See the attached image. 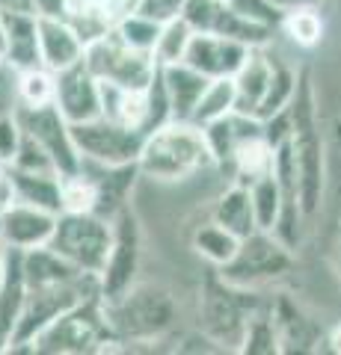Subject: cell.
Listing matches in <instances>:
<instances>
[{
	"label": "cell",
	"mask_w": 341,
	"mask_h": 355,
	"mask_svg": "<svg viewBox=\"0 0 341 355\" xmlns=\"http://www.w3.org/2000/svg\"><path fill=\"white\" fill-rule=\"evenodd\" d=\"M57 216L60 214H51V210L33 207L24 202H13L0 214V237H3V246L18 249V252L48 246L53 225H57Z\"/></svg>",
	"instance_id": "cell-16"
},
{
	"label": "cell",
	"mask_w": 341,
	"mask_h": 355,
	"mask_svg": "<svg viewBox=\"0 0 341 355\" xmlns=\"http://www.w3.org/2000/svg\"><path fill=\"white\" fill-rule=\"evenodd\" d=\"M0 12H36L33 0H0Z\"/></svg>",
	"instance_id": "cell-42"
},
{
	"label": "cell",
	"mask_w": 341,
	"mask_h": 355,
	"mask_svg": "<svg viewBox=\"0 0 341 355\" xmlns=\"http://www.w3.org/2000/svg\"><path fill=\"white\" fill-rule=\"evenodd\" d=\"M53 104L72 125L101 116V80L90 71L83 60L57 71V101Z\"/></svg>",
	"instance_id": "cell-14"
},
{
	"label": "cell",
	"mask_w": 341,
	"mask_h": 355,
	"mask_svg": "<svg viewBox=\"0 0 341 355\" xmlns=\"http://www.w3.org/2000/svg\"><path fill=\"white\" fill-rule=\"evenodd\" d=\"M18 101L21 107H48L57 101V71L36 65L18 71Z\"/></svg>",
	"instance_id": "cell-33"
},
{
	"label": "cell",
	"mask_w": 341,
	"mask_h": 355,
	"mask_svg": "<svg viewBox=\"0 0 341 355\" xmlns=\"http://www.w3.org/2000/svg\"><path fill=\"white\" fill-rule=\"evenodd\" d=\"M184 6H187V0H137V12L155 18V21H160V24L181 18Z\"/></svg>",
	"instance_id": "cell-40"
},
{
	"label": "cell",
	"mask_w": 341,
	"mask_h": 355,
	"mask_svg": "<svg viewBox=\"0 0 341 355\" xmlns=\"http://www.w3.org/2000/svg\"><path fill=\"white\" fill-rule=\"evenodd\" d=\"M140 175L158 184H184L208 169H217L205 130L193 121H163L146 133L140 151Z\"/></svg>",
	"instance_id": "cell-1"
},
{
	"label": "cell",
	"mask_w": 341,
	"mask_h": 355,
	"mask_svg": "<svg viewBox=\"0 0 341 355\" xmlns=\"http://www.w3.org/2000/svg\"><path fill=\"white\" fill-rule=\"evenodd\" d=\"M15 202V184H13V166L0 160V214Z\"/></svg>",
	"instance_id": "cell-41"
},
{
	"label": "cell",
	"mask_w": 341,
	"mask_h": 355,
	"mask_svg": "<svg viewBox=\"0 0 341 355\" xmlns=\"http://www.w3.org/2000/svg\"><path fill=\"white\" fill-rule=\"evenodd\" d=\"M276 3H282L285 9H291V6H303V3H317V0H276Z\"/></svg>",
	"instance_id": "cell-45"
},
{
	"label": "cell",
	"mask_w": 341,
	"mask_h": 355,
	"mask_svg": "<svg viewBox=\"0 0 341 355\" xmlns=\"http://www.w3.org/2000/svg\"><path fill=\"white\" fill-rule=\"evenodd\" d=\"M163 74V86L169 95V113L175 121H190L193 110L199 104V98L205 92V86L211 83V77H205L202 71H196L187 62H172V65H160Z\"/></svg>",
	"instance_id": "cell-23"
},
{
	"label": "cell",
	"mask_w": 341,
	"mask_h": 355,
	"mask_svg": "<svg viewBox=\"0 0 341 355\" xmlns=\"http://www.w3.org/2000/svg\"><path fill=\"white\" fill-rule=\"evenodd\" d=\"M101 116L110 121H119L125 128L149 133L151 130L149 89H125V86L101 83Z\"/></svg>",
	"instance_id": "cell-22"
},
{
	"label": "cell",
	"mask_w": 341,
	"mask_h": 355,
	"mask_svg": "<svg viewBox=\"0 0 341 355\" xmlns=\"http://www.w3.org/2000/svg\"><path fill=\"white\" fill-rule=\"evenodd\" d=\"M0 27H3V60L13 69L24 71L42 65L36 12H0Z\"/></svg>",
	"instance_id": "cell-20"
},
{
	"label": "cell",
	"mask_w": 341,
	"mask_h": 355,
	"mask_svg": "<svg viewBox=\"0 0 341 355\" xmlns=\"http://www.w3.org/2000/svg\"><path fill=\"white\" fill-rule=\"evenodd\" d=\"M211 219L217 225H223L226 231H232L235 237H249L252 231H258V222H256V207H252V196H249V187L247 184H238L232 181L226 187L219 198L214 202L211 210Z\"/></svg>",
	"instance_id": "cell-25"
},
{
	"label": "cell",
	"mask_w": 341,
	"mask_h": 355,
	"mask_svg": "<svg viewBox=\"0 0 341 355\" xmlns=\"http://www.w3.org/2000/svg\"><path fill=\"white\" fill-rule=\"evenodd\" d=\"M21 305H24V272H21V252L9 249V270L6 282L0 287V352L13 349L15 329L21 320Z\"/></svg>",
	"instance_id": "cell-26"
},
{
	"label": "cell",
	"mask_w": 341,
	"mask_h": 355,
	"mask_svg": "<svg viewBox=\"0 0 341 355\" xmlns=\"http://www.w3.org/2000/svg\"><path fill=\"white\" fill-rule=\"evenodd\" d=\"M193 252L199 254L205 263H211L214 270H223V266L235 258V252L240 246V237H235L232 231H226L223 225H217V222H205L193 231V240H190Z\"/></svg>",
	"instance_id": "cell-28"
},
{
	"label": "cell",
	"mask_w": 341,
	"mask_h": 355,
	"mask_svg": "<svg viewBox=\"0 0 341 355\" xmlns=\"http://www.w3.org/2000/svg\"><path fill=\"white\" fill-rule=\"evenodd\" d=\"M18 69H13L6 60L0 62V119L18 113Z\"/></svg>",
	"instance_id": "cell-38"
},
{
	"label": "cell",
	"mask_w": 341,
	"mask_h": 355,
	"mask_svg": "<svg viewBox=\"0 0 341 355\" xmlns=\"http://www.w3.org/2000/svg\"><path fill=\"white\" fill-rule=\"evenodd\" d=\"M294 270V249L285 240H279L273 231H252L249 237L240 240L235 258L223 270H217L228 284L258 291L264 284H273L285 279Z\"/></svg>",
	"instance_id": "cell-8"
},
{
	"label": "cell",
	"mask_w": 341,
	"mask_h": 355,
	"mask_svg": "<svg viewBox=\"0 0 341 355\" xmlns=\"http://www.w3.org/2000/svg\"><path fill=\"white\" fill-rule=\"evenodd\" d=\"M324 15L317 12V3H303V6H291L285 9V18L279 24V33L288 36V42H294L297 48L312 51L324 42Z\"/></svg>",
	"instance_id": "cell-29"
},
{
	"label": "cell",
	"mask_w": 341,
	"mask_h": 355,
	"mask_svg": "<svg viewBox=\"0 0 341 355\" xmlns=\"http://www.w3.org/2000/svg\"><path fill=\"white\" fill-rule=\"evenodd\" d=\"M119 340L104 314V299H83L65 314H60L51 326H45L30 343L33 355H95L116 349Z\"/></svg>",
	"instance_id": "cell-4"
},
{
	"label": "cell",
	"mask_w": 341,
	"mask_h": 355,
	"mask_svg": "<svg viewBox=\"0 0 341 355\" xmlns=\"http://www.w3.org/2000/svg\"><path fill=\"white\" fill-rule=\"evenodd\" d=\"M48 246L81 272L101 275L110 246H113V219L101 214H72L63 210L53 225Z\"/></svg>",
	"instance_id": "cell-7"
},
{
	"label": "cell",
	"mask_w": 341,
	"mask_h": 355,
	"mask_svg": "<svg viewBox=\"0 0 341 355\" xmlns=\"http://www.w3.org/2000/svg\"><path fill=\"white\" fill-rule=\"evenodd\" d=\"M86 39L63 15H39V53L42 65L51 71H63L81 62Z\"/></svg>",
	"instance_id": "cell-19"
},
{
	"label": "cell",
	"mask_w": 341,
	"mask_h": 355,
	"mask_svg": "<svg viewBox=\"0 0 341 355\" xmlns=\"http://www.w3.org/2000/svg\"><path fill=\"white\" fill-rule=\"evenodd\" d=\"M235 6V12L244 15L249 24L264 27L270 33H276L282 18H285V6L276 3V0H228Z\"/></svg>",
	"instance_id": "cell-37"
},
{
	"label": "cell",
	"mask_w": 341,
	"mask_h": 355,
	"mask_svg": "<svg viewBox=\"0 0 341 355\" xmlns=\"http://www.w3.org/2000/svg\"><path fill=\"white\" fill-rule=\"evenodd\" d=\"M261 311L258 291L228 284L217 270L199 291V331L217 349H240L249 320Z\"/></svg>",
	"instance_id": "cell-5"
},
{
	"label": "cell",
	"mask_w": 341,
	"mask_h": 355,
	"mask_svg": "<svg viewBox=\"0 0 341 355\" xmlns=\"http://www.w3.org/2000/svg\"><path fill=\"white\" fill-rule=\"evenodd\" d=\"M193 27L187 24L184 18H175L167 21L160 30V39L155 44V60L158 65H172V62H184V53L190 48V39H193Z\"/></svg>",
	"instance_id": "cell-34"
},
{
	"label": "cell",
	"mask_w": 341,
	"mask_h": 355,
	"mask_svg": "<svg viewBox=\"0 0 341 355\" xmlns=\"http://www.w3.org/2000/svg\"><path fill=\"white\" fill-rule=\"evenodd\" d=\"M249 196H252V207H256V222L258 228L264 231H273L276 228V222L282 216V184L276 178V169L270 175L258 178V181L249 184Z\"/></svg>",
	"instance_id": "cell-32"
},
{
	"label": "cell",
	"mask_w": 341,
	"mask_h": 355,
	"mask_svg": "<svg viewBox=\"0 0 341 355\" xmlns=\"http://www.w3.org/2000/svg\"><path fill=\"white\" fill-rule=\"evenodd\" d=\"M270 317L279 335V352H315L326 340L324 329L288 296H279L270 305Z\"/></svg>",
	"instance_id": "cell-18"
},
{
	"label": "cell",
	"mask_w": 341,
	"mask_h": 355,
	"mask_svg": "<svg viewBox=\"0 0 341 355\" xmlns=\"http://www.w3.org/2000/svg\"><path fill=\"white\" fill-rule=\"evenodd\" d=\"M140 254H142L140 219L128 205L125 210H119V214L113 216V246H110L107 263H104L101 275H98V284H101L104 299H113L119 293H125L128 287L137 282Z\"/></svg>",
	"instance_id": "cell-12"
},
{
	"label": "cell",
	"mask_w": 341,
	"mask_h": 355,
	"mask_svg": "<svg viewBox=\"0 0 341 355\" xmlns=\"http://www.w3.org/2000/svg\"><path fill=\"white\" fill-rule=\"evenodd\" d=\"M92 296H101L98 275H81V279H72V282L42 284V287L24 284V305H21V320H18L15 340L9 352H30V343L42 329L51 326L69 308Z\"/></svg>",
	"instance_id": "cell-6"
},
{
	"label": "cell",
	"mask_w": 341,
	"mask_h": 355,
	"mask_svg": "<svg viewBox=\"0 0 341 355\" xmlns=\"http://www.w3.org/2000/svg\"><path fill=\"white\" fill-rule=\"evenodd\" d=\"M13 184H15V202L51 210V214H63V175L13 169Z\"/></svg>",
	"instance_id": "cell-27"
},
{
	"label": "cell",
	"mask_w": 341,
	"mask_h": 355,
	"mask_svg": "<svg viewBox=\"0 0 341 355\" xmlns=\"http://www.w3.org/2000/svg\"><path fill=\"white\" fill-rule=\"evenodd\" d=\"M72 137H74V146H78L83 160L101 163V166H131V163H137L140 151H142V142H146V133L142 130L125 128V125L110 121L104 116L72 125Z\"/></svg>",
	"instance_id": "cell-10"
},
{
	"label": "cell",
	"mask_w": 341,
	"mask_h": 355,
	"mask_svg": "<svg viewBox=\"0 0 341 355\" xmlns=\"http://www.w3.org/2000/svg\"><path fill=\"white\" fill-rule=\"evenodd\" d=\"M83 62L90 65V71L101 83L125 86V89H149V83L158 74V60L155 53L140 51L134 44H128L119 30H110L104 36H95L86 42Z\"/></svg>",
	"instance_id": "cell-9"
},
{
	"label": "cell",
	"mask_w": 341,
	"mask_h": 355,
	"mask_svg": "<svg viewBox=\"0 0 341 355\" xmlns=\"http://www.w3.org/2000/svg\"><path fill=\"white\" fill-rule=\"evenodd\" d=\"M273 169H276V146L267 139L264 128L240 139L235 154H232V163H228L232 181L247 184V187L252 181H258V178L270 175Z\"/></svg>",
	"instance_id": "cell-24"
},
{
	"label": "cell",
	"mask_w": 341,
	"mask_h": 355,
	"mask_svg": "<svg viewBox=\"0 0 341 355\" xmlns=\"http://www.w3.org/2000/svg\"><path fill=\"white\" fill-rule=\"evenodd\" d=\"M181 18L196 33H217V36L244 42L249 48H264L273 39L270 30L249 24L244 15L235 12V6L228 0H187Z\"/></svg>",
	"instance_id": "cell-13"
},
{
	"label": "cell",
	"mask_w": 341,
	"mask_h": 355,
	"mask_svg": "<svg viewBox=\"0 0 341 355\" xmlns=\"http://www.w3.org/2000/svg\"><path fill=\"white\" fill-rule=\"evenodd\" d=\"M238 110V92H235V77H214L211 83L205 86V92L199 98V104L193 110V125H211V121L223 119L228 113Z\"/></svg>",
	"instance_id": "cell-31"
},
{
	"label": "cell",
	"mask_w": 341,
	"mask_h": 355,
	"mask_svg": "<svg viewBox=\"0 0 341 355\" xmlns=\"http://www.w3.org/2000/svg\"><path fill=\"white\" fill-rule=\"evenodd\" d=\"M104 314L119 343H155L175 326L178 305L169 287L134 282L125 293L104 299Z\"/></svg>",
	"instance_id": "cell-3"
},
{
	"label": "cell",
	"mask_w": 341,
	"mask_h": 355,
	"mask_svg": "<svg viewBox=\"0 0 341 355\" xmlns=\"http://www.w3.org/2000/svg\"><path fill=\"white\" fill-rule=\"evenodd\" d=\"M137 9V0H63V18L86 42L116 30L122 18Z\"/></svg>",
	"instance_id": "cell-17"
},
{
	"label": "cell",
	"mask_w": 341,
	"mask_h": 355,
	"mask_svg": "<svg viewBox=\"0 0 341 355\" xmlns=\"http://www.w3.org/2000/svg\"><path fill=\"white\" fill-rule=\"evenodd\" d=\"M249 51V44L238 39L217 36V33H193L184 62L193 65L196 71H202L205 77H211V80L214 77H235Z\"/></svg>",
	"instance_id": "cell-15"
},
{
	"label": "cell",
	"mask_w": 341,
	"mask_h": 355,
	"mask_svg": "<svg viewBox=\"0 0 341 355\" xmlns=\"http://www.w3.org/2000/svg\"><path fill=\"white\" fill-rule=\"evenodd\" d=\"M288 148L297 166V187H300V205L306 219H312L324 205L326 187V146L317 119V101L309 71H300L297 95L291 101V133Z\"/></svg>",
	"instance_id": "cell-2"
},
{
	"label": "cell",
	"mask_w": 341,
	"mask_h": 355,
	"mask_svg": "<svg viewBox=\"0 0 341 355\" xmlns=\"http://www.w3.org/2000/svg\"><path fill=\"white\" fill-rule=\"evenodd\" d=\"M273 65H276V53L264 48H252L247 53L244 65L238 69L235 74V92H238V113H247V116H256L258 107L264 101L273 80Z\"/></svg>",
	"instance_id": "cell-21"
},
{
	"label": "cell",
	"mask_w": 341,
	"mask_h": 355,
	"mask_svg": "<svg viewBox=\"0 0 341 355\" xmlns=\"http://www.w3.org/2000/svg\"><path fill=\"white\" fill-rule=\"evenodd\" d=\"M36 15H63V0H33Z\"/></svg>",
	"instance_id": "cell-43"
},
{
	"label": "cell",
	"mask_w": 341,
	"mask_h": 355,
	"mask_svg": "<svg viewBox=\"0 0 341 355\" xmlns=\"http://www.w3.org/2000/svg\"><path fill=\"white\" fill-rule=\"evenodd\" d=\"M6 270H9V246L0 243V287L6 282Z\"/></svg>",
	"instance_id": "cell-44"
},
{
	"label": "cell",
	"mask_w": 341,
	"mask_h": 355,
	"mask_svg": "<svg viewBox=\"0 0 341 355\" xmlns=\"http://www.w3.org/2000/svg\"><path fill=\"white\" fill-rule=\"evenodd\" d=\"M63 210H72V214H101V187H98L95 175L83 166V160L78 172L63 175Z\"/></svg>",
	"instance_id": "cell-30"
},
{
	"label": "cell",
	"mask_w": 341,
	"mask_h": 355,
	"mask_svg": "<svg viewBox=\"0 0 341 355\" xmlns=\"http://www.w3.org/2000/svg\"><path fill=\"white\" fill-rule=\"evenodd\" d=\"M21 139H24V130H21L18 116H3L0 119V160H6L13 166L15 154L21 148Z\"/></svg>",
	"instance_id": "cell-39"
},
{
	"label": "cell",
	"mask_w": 341,
	"mask_h": 355,
	"mask_svg": "<svg viewBox=\"0 0 341 355\" xmlns=\"http://www.w3.org/2000/svg\"><path fill=\"white\" fill-rule=\"evenodd\" d=\"M116 30H119V36H122L128 44H134V48H140V51L155 53V44H158V39H160L163 24L134 9L131 15L122 18V24H119Z\"/></svg>",
	"instance_id": "cell-36"
},
{
	"label": "cell",
	"mask_w": 341,
	"mask_h": 355,
	"mask_svg": "<svg viewBox=\"0 0 341 355\" xmlns=\"http://www.w3.org/2000/svg\"><path fill=\"white\" fill-rule=\"evenodd\" d=\"M18 121L21 130L27 133L30 139H36L45 154L53 160L60 175H72L81 169V151L74 146L72 137V121L60 113L57 104L48 107H18Z\"/></svg>",
	"instance_id": "cell-11"
},
{
	"label": "cell",
	"mask_w": 341,
	"mask_h": 355,
	"mask_svg": "<svg viewBox=\"0 0 341 355\" xmlns=\"http://www.w3.org/2000/svg\"><path fill=\"white\" fill-rule=\"evenodd\" d=\"M238 352H252V355H273V352H279V335H276V326H273L270 308L267 311L261 308L258 314L249 320V326L244 331V340H240Z\"/></svg>",
	"instance_id": "cell-35"
}]
</instances>
